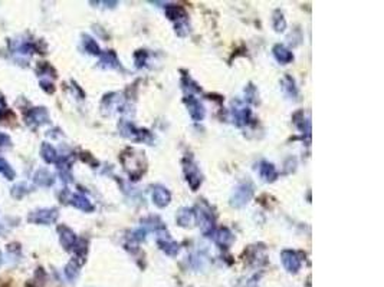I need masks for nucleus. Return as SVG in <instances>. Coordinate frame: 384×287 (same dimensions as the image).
I'll return each instance as SVG.
<instances>
[{
    "label": "nucleus",
    "mask_w": 384,
    "mask_h": 287,
    "mask_svg": "<svg viewBox=\"0 0 384 287\" xmlns=\"http://www.w3.org/2000/svg\"><path fill=\"white\" fill-rule=\"evenodd\" d=\"M45 119H46V112L42 108H36V109H33L26 115V122L28 124L39 125L42 122H45Z\"/></svg>",
    "instance_id": "f257e3e1"
},
{
    "label": "nucleus",
    "mask_w": 384,
    "mask_h": 287,
    "mask_svg": "<svg viewBox=\"0 0 384 287\" xmlns=\"http://www.w3.org/2000/svg\"><path fill=\"white\" fill-rule=\"evenodd\" d=\"M52 214V211H46V210H42V211H36L35 214H32L31 216V221H35V223H40V224H45V223H51V221H54V216H51Z\"/></svg>",
    "instance_id": "f03ea898"
},
{
    "label": "nucleus",
    "mask_w": 384,
    "mask_h": 287,
    "mask_svg": "<svg viewBox=\"0 0 384 287\" xmlns=\"http://www.w3.org/2000/svg\"><path fill=\"white\" fill-rule=\"evenodd\" d=\"M35 181H36L39 186H49V184L52 183L49 172L45 171V169H40V171L36 172V175H35Z\"/></svg>",
    "instance_id": "7ed1b4c3"
},
{
    "label": "nucleus",
    "mask_w": 384,
    "mask_h": 287,
    "mask_svg": "<svg viewBox=\"0 0 384 287\" xmlns=\"http://www.w3.org/2000/svg\"><path fill=\"white\" fill-rule=\"evenodd\" d=\"M0 174H3L7 180L15 178V171L12 169V167L3 160V158H0Z\"/></svg>",
    "instance_id": "20e7f679"
},
{
    "label": "nucleus",
    "mask_w": 384,
    "mask_h": 287,
    "mask_svg": "<svg viewBox=\"0 0 384 287\" xmlns=\"http://www.w3.org/2000/svg\"><path fill=\"white\" fill-rule=\"evenodd\" d=\"M42 154H43V158L48 161V162H52V161H54L55 152H54V150H52L49 145H43V148H42Z\"/></svg>",
    "instance_id": "39448f33"
},
{
    "label": "nucleus",
    "mask_w": 384,
    "mask_h": 287,
    "mask_svg": "<svg viewBox=\"0 0 384 287\" xmlns=\"http://www.w3.org/2000/svg\"><path fill=\"white\" fill-rule=\"evenodd\" d=\"M10 144V138L6 135V134H1L0 132V147H6Z\"/></svg>",
    "instance_id": "423d86ee"
},
{
    "label": "nucleus",
    "mask_w": 384,
    "mask_h": 287,
    "mask_svg": "<svg viewBox=\"0 0 384 287\" xmlns=\"http://www.w3.org/2000/svg\"><path fill=\"white\" fill-rule=\"evenodd\" d=\"M3 105H4V102H3V98L0 96V111H1V108H3Z\"/></svg>",
    "instance_id": "0eeeda50"
},
{
    "label": "nucleus",
    "mask_w": 384,
    "mask_h": 287,
    "mask_svg": "<svg viewBox=\"0 0 384 287\" xmlns=\"http://www.w3.org/2000/svg\"><path fill=\"white\" fill-rule=\"evenodd\" d=\"M0 264H1V253H0Z\"/></svg>",
    "instance_id": "6e6552de"
}]
</instances>
